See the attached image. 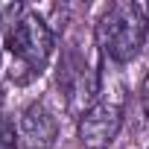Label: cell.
I'll return each instance as SVG.
<instances>
[{"mask_svg":"<svg viewBox=\"0 0 149 149\" xmlns=\"http://www.w3.org/2000/svg\"><path fill=\"white\" fill-rule=\"evenodd\" d=\"M143 38H146V21L137 3H114L97 24V41L117 64L132 61L140 53Z\"/></svg>","mask_w":149,"mask_h":149,"instance_id":"7a4b0ae2","label":"cell"},{"mask_svg":"<svg viewBox=\"0 0 149 149\" xmlns=\"http://www.w3.org/2000/svg\"><path fill=\"white\" fill-rule=\"evenodd\" d=\"M15 129H12V123L0 114V149H15Z\"/></svg>","mask_w":149,"mask_h":149,"instance_id":"5b68a950","label":"cell"},{"mask_svg":"<svg viewBox=\"0 0 149 149\" xmlns=\"http://www.w3.org/2000/svg\"><path fill=\"white\" fill-rule=\"evenodd\" d=\"M140 108H143V114L149 120V73H146L143 82H140Z\"/></svg>","mask_w":149,"mask_h":149,"instance_id":"8992f818","label":"cell"},{"mask_svg":"<svg viewBox=\"0 0 149 149\" xmlns=\"http://www.w3.org/2000/svg\"><path fill=\"white\" fill-rule=\"evenodd\" d=\"M18 140L24 149H53L58 140V120L44 102H32L24 108L18 120Z\"/></svg>","mask_w":149,"mask_h":149,"instance_id":"277c9868","label":"cell"},{"mask_svg":"<svg viewBox=\"0 0 149 149\" xmlns=\"http://www.w3.org/2000/svg\"><path fill=\"white\" fill-rule=\"evenodd\" d=\"M123 126V97H100L82 117H79V140L85 149H108Z\"/></svg>","mask_w":149,"mask_h":149,"instance_id":"3957f363","label":"cell"},{"mask_svg":"<svg viewBox=\"0 0 149 149\" xmlns=\"http://www.w3.org/2000/svg\"><path fill=\"white\" fill-rule=\"evenodd\" d=\"M53 56V29L50 24L35 15L24 12L6 32H3V70L18 85L32 82L47 67Z\"/></svg>","mask_w":149,"mask_h":149,"instance_id":"6da1fadb","label":"cell"}]
</instances>
